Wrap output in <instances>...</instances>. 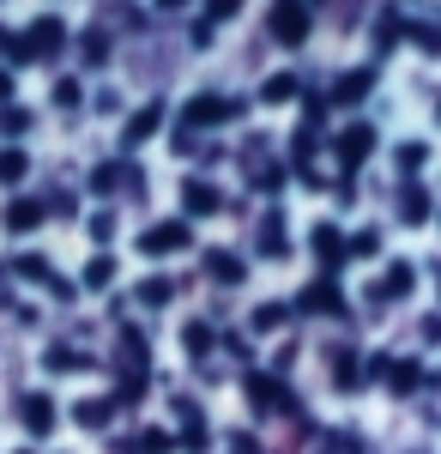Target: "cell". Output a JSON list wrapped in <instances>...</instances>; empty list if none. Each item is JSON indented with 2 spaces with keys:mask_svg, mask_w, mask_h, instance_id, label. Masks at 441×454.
Here are the masks:
<instances>
[{
  "mask_svg": "<svg viewBox=\"0 0 441 454\" xmlns=\"http://www.w3.org/2000/svg\"><path fill=\"white\" fill-rule=\"evenodd\" d=\"M182 207L188 212H218V188L200 182V176H188V182H182Z\"/></svg>",
  "mask_w": 441,
  "mask_h": 454,
  "instance_id": "5bb4252c",
  "label": "cell"
},
{
  "mask_svg": "<svg viewBox=\"0 0 441 454\" xmlns=\"http://www.w3.org/2000/svg\"><path fill=\"white\" fill-rule=\"evenodd\" d=\"M260 254H272V261L284 254V218H278V212L260 218Z\"/></svg>",
  "mask_w": 441,
  "mask_h": 454,
  "instance_id": "e0dca14e",
  "label": "cell"
},
{
  "mask_svg": "<svg viewBox=\"0 0 441 454\" xmlns=\"http://www.w3.org/2000/svg\"><path fill=\"white\" fill-rule=\"evenodd\" d=\"M399 36H406V19H399V12H381V25H375V49H393Z\"/></svg>",
  "mask_w": 441,
  "mask_h": 454,
  "instance_id": "7402d4cb",
  "label": "cell"
},
{
  "mask_svg": "<svg viewBox=\"0 0 441 454\" xmlns=\"http://www.w3.org/2000/svg\"><path fill=\"white\" fill-rule=\"evenodd\" d=\"M91 237H97V243H109V237H115V218H109V212H97V218H91Z\"/></svg>",
  "mask_w": 441,
  "mask_h": 454,
  "instance_id": "e575fe53",
  "label": "cell"
},
{
  "mask_svg": "<svg viewBox=\"0 0 441 454\" xmlns=\"http://www.w3.org/2000/svg\"><path fill=\"white\" fill-rule=\"evenodd\" d=\"M272 36H278L284 49H297L308 36V6L303 0H278V6H272Z\"/></svg>",
  "mask_w": 441,
  "mask_h": 454,
  "instance_id": "7a4b0ae2",
  "label": "cell"
},
{
  "mask_svg": "<svg viewBox=\"0 0 441 454\" xmlns=\"http://www.w3.org/2000/svg\"><path fill=\"white\" fill-rule=\"evenodd\" d=\"M375 248H381L375 231H357V237H351V254H375Z\"/></svg>",
  "mask_w": 441,
  "mask_h": 454,
  "instance_id": "836d02e7",
  "label": "cell"
},
{
  "mask_svg": "<svg viewBox=\"0 0 441 454\" xmlns=\"http://www.w3.org/2000/svg\"><path fill=\"white\" fill-rule=\"evenodd\" d=\"M43 364H49V370H91V357H79V351H49Z\"/></svg>",
  "mask_w": 441,
  "mask_h": 454,
  "instance_id": "f546056e",
  "label": "cell"
},
{
  "mask_svg": "<svg viewBox=\"0 0 441 454\" xmlns=\"http://www.w3.org/2000/svg\"><path fill=\"white\" fill-rule=\"evenodd\" d=\"M43 218H49V207H43V200H12V207H6V231H12V237H25V231H36V224H43Z\"/></svg>",
  "mask_w": 441,
  "mask_h": 454,
  "instance_id": "7c38bea8",
  "label": "cell"
},
{
  "mask_svg": "<svg viewBox=\"0 0 441 454\" xmlns=\"http://www.w3.org/2000/svg\"><path fill=\"white\" fill-rule=\"evenodd\" d=\"M272 327H284V303H267V309H254V333H272Z\"/></svg>",
  "mask_w": 441,
  "mask_h": 454,
  "instance_id": "f1b7e54d",
  "label": "cell"
},
{
  "mask_svg": "<svg viewBox=\"0 0 441 454\" xmlns=\"http://www.w3.org/2000/svg\"><path fill=\"white\" fill-rule=\"evenodd\" d=\"M369 85H375V73H369V67L344 73L339 85H333V104H363V98H369Z\"/></svg>",
  "mask_w": 441,
  "mask_h": 454,
  "instance_id": "4fadbf2b",
  "label": "cell"
},
{
  "mask_svg": "<svg viewBox=\"0 0 441 454\" xmlns=\"http://www.w3.org/2000/svg\"><path fill=\"white\" fill-rule=\"evenodd\" d=\"M297 303H303V309H314V315H344V297H339V285H333V279H314Z\"/></svg>",
  "mask_w": 441,
  "mask_h": 454,
  "instance_id": "ba28073f",
  "label": "cell"
},
{
  "mask_svg": "<svg viewBox=\"0 0 441 454\" xmlns=\"http://www.w3.org/2000/svg\"><path fill=\"white\" fill-rule=\"evenodd\" d=\"M333 382H339V387H357V382H363V370H357V357H351V351H339V357H333Z\"/></svg>",
  "mask_w": 441,
  "mask_h": 454,
  "instance_id": "484cf974",
  "label": "cell"
},
{
  "mask_svg": "<svg viewBox=\"0 0 441 454\" xmlns=\"http://www.w3.org/2000/svg\"><path fill=\"white\" fill-rule=\"evenodd\" d=\"M188 243H194V237H188V224H182V218H170V224H151V231L139 237V248H145V254H182Z\"/></svg>",
  "mask_w": 441,
  "mask_h": 454,
  "instance_id": "3957f363",
  "label": "cell"
},
{
  "mask_svg": "<svg viewBox=\"0 0 441 454\" xmlns=\"http://www.w3.org/2000/svg\"><path fill=\"white\" fill-rule=\"evenodd\" d=\"M109 279H115V261H109V254H97V261L85 267V285H91V291H103Z\"/></svg>",
  "mask_w": 441,
  "mask_h": 454,
  "instance_id": "83f0119b",
  "label": "cell"
},
{
  "mask_svg": "<svg viewBox=\"0 0 441 454\" xmlns=\"http://www.w3.org/2000/svg\"><path fill=\"white\" fill-rule=\"evenodd\" d=\"M333 152H339L344 170H357V164H363V158L375 152V128H363V121H357V128H344L339 140H333Z\"/></svg>",
  "mask_w": 441,
  "mask_h": 454,
  "instance_id": "8992f818",
  "label": "cell"
},
{
  "mask_svg": "<svg viewBox=\"0 0 441 454\" xmlns=\"http://www.w3.org/2000/svg\"><path fill=\"white\" fill-rule=\"evenodd\" d=\"M79 49H85V61L97 67L103 55H109V36H103V31H85V43H79Z\"/></svg>",
  "mask_w": 441,
  "mask_h": 454,
  "instance_id": "4dcf8cb0",
  "label": "cell"
},
{
  "mask_svg": "<svg viewBox=\"0 0 441 454\" xmlns=\"http://www.w3.org/2000/svg\"><path fill=\"white\" fill-rule=\"evenodd\" d=\"M423 158H429V152H423V145H399V164H406V170H417V164H423Z\"/></svg>",
  "mask_w": 441,
  "mask_h": 454,
  "instance_id": "74e56055",
  "label": "cell"
},
{
  "mask_svg": "<svg viewBox=\"0 0 441 454\" xmlns=\"http://www.w3.org/2000/svg\"><path fill=\"white\" fill-rule=\"evenodd\" d=\"M25 170H31V158H25L19 145H6V152H0V182H25Z\"/></svg>",
  "mask_w": 441,
  "mask_h": 454,
  "instance_id": "ffe728a7",
  "label": "cell"
},
{
  "mask_svg": "<svg viewBox=\"0 0 441 454\" xmlns=\"http://www.w3.org/2000/svg\"><path fill=\"white\" fill-rule=\"evenodd\" d=\"M182 340H188V351H194V357H200V351H212V327H200V321H194V327H188V333H182Z\"/></svg>",
  "mask_w": 441,
  "mask_h": 454,
  "instance_id": "1f68e13d",
  "label": "cell"
},
{
  "mask_svg": "<svg viewBox=\"0 0 441 454\" xmlns=\"http://www.w3.org/2000/svg\"><path fill=\"white\" fill-rule=\"evenodd\" d=\"M242 104H230V98H194V104L182 109V121L188 128H218V121H230Z\"/></svg>",
  "mask_w": 441,
  "mask_h": 454,
  "instance_id": "5b68a950",
  "label": "cell"
},
{
  "mask_svg": "<svg viewBox=\"0 0 441 454\" xmlns=\"http://www.w3.org/2000/svg\"><path fill=\"white\" fill-rule=\"evenodd\" d=\"M297 91H303V85H297V79H290V73H272L267 85H260V98H267V104H290V98H297Z\"/></svg>",
  "mask_w": 441,
  "mask_h": 454,
  "instance_id": "d6986e66",
  "label": "cell"
},
{
  "mask_svg": "<svg viewBox=\"0 0 441 454\" xmlns=\"http://www.w3.org/2000/svg\"><path fill=\"white\" fill-rule=\"evenodd\" d=\"M0 98H12V73L0 67Z\"/></svg>",
  "mask_w": 441,
  "mask_h": 454,
  "instance_id": "f35d334b",
  "label": "cell"
},
{
  "mask_svg": "<svg viewBox=\"0 0 441 454\" xmlns=\"http://www.w3.org/2000/svg\"><path fill=\"white\" fill-rule=\"evenodd\" d=\"M19 273H25V279H55V273H49V261H36V254L19 261Z\"/></svg>",
  "mask_w": 441,
  "mask_h": 454,
  "instance_id": "d6a6232c",
  "label": "cell"
},
{
  "mask_svg": "<svg viewBox=\"0 0 441 454\" xmlns=\"http://www.w3.org/2000/svg\"><path fill=\"white\" fill-rule=\"evenodd\" d=\"M128 164H97V170H91V188H97V194H109V188H121V182H128Z\"/></svg>",
  "mask_w": 441,
  "mask_h": 454,
  "instance_id": "44dd1931",
  "label": "cell"
},
{
  "mask_svg": "<svg viewBox=\"0 0 441 454\" xmlns=\"http://www.w3.org/2000/svg\"><path fill=\"white\" fill-rule=\"evenodd\" d=\"M109 412H115V406H109V400H85V406H79V412H73V419L85 424V430H103V424H109Z\"/></svg>",
  "mask_w": 441,
  "mask_h": 454,
  "instance_id": "603a6c76",
  "label": "cell"
},
{
  "mask_svg": "<svg viewBox=\"0 0 441 454\" xmlns=\"http://www.w3.org/2000/svg\"><path fill=\"white\" fill-rule=\"evenodd\" d=\"M248 400H254V406H267V412H290V394L272 382V376H248Z\"/></svg>",
  "mask_w": 441,
  "mask_h": 454,
  "instance_id": "8fae6325",
  "label": "cell"
},
{
  "mask_svg": "<svg viewBox=\"0 0 441 454\" xmlns=\"http://www.w3.org/2000/svg\"><path fill=\"white\" fill-rule=\"evenodd\" d=\"M55 104H61V109L79 104V85H73V79H61V85H55Z\"/></svg>",
  "mask_w": 441,
  "mask_h": 454,
  "instance_id": "d590c367",
  "label": "cell"
},
{
  "mask_svg": "<svg viewBox=\"0 0 441 454\" xmlns=\"http://www.w3.org/2000/svg\"><path fill=\"white\" fill-rule=\"evenodd\" d=\"M19 419H25V430H31V436H49V430H55V400H49V394H25Z\"/></svg>",
  "mask_w": 441,
  "mask_h": 454,
  "instance_id": "52a82bcc",
  "label": "cell"
},
{
  "mask_svg": "<svg viewBox=\"0 0 441 454\" xmlns=\"http://www.w3.org/2000/svg\"><path fill=\"white\" fill-rule=\"evenodd\" d=\"M158 128H164V104H145V109L134 115V121L121 128V140H128V145H145L151 134H158Z\"/></svg>",
  "mask_w": 441,
  "mask_h": 454,
  "instance_id": "30bf717a",
  "label": "cell"
},
{
  "mask_svg": "<svg viewBox=\"0 0 441 454\" xmlns=\"http://www.w3.org/2000/svg\"><path fill=\"white\" fill-rule=\"evenodd\" d=\"M236 6H242V0H205V19H230Z\"/></svg>",
  "mask_w": 441,
  "mask_h": 454,
  "instance_id": "8d00e7d4",
  "label": "cell"
},
{
  "mask_svg": "<svg viewBox=\"0 0 441 454\" xmlns=\"http://www.w3.org/2000/svg\"><path fill=\"white\" fill-rule=\"evenodd\" d=\"M170 297H175L170 279H145L139 285V303H145V309H158V303H170Z\"/></svg>",
  "mask_w": 441,
  "mask_h": 454,
  "instance_id": "cb8c5ba5",
  "label": "cell"
},
{
  "mask_svg": "<svg viewBox=\"0 0 441 454\" xmlns=\"http://www.w3.org/2000/svg\"><path fill=\"white\" fill-rule=\"evenodd\" d=\"M411 285H417V273H411L406 261H393L387 279H381V297H411Z\"/></svg>",
  "mask_w": 441,
  "mask_h": 454,
  "instance_id": "ac0fdd59",
  "label": "cell"
},
{
  "mask_svg": "<svg viewBox=\"0 0 441 454\" xmlns=\"http://www.w3.org/2000/svg\"><path fill=\"white\" fill-rule=\"evenodd\" d=\"M158 6H170V12H175V6H188V0H158Z\"/></svg>",
  "mask_w": 441,
  "mask_h": 454,
  "instance_id": "ab89813d",
  "label": "cell"
},
{
  "mask_svg": "<svg viewBox=\"0 0 441 454\" xmlns=\"http://www.w3.org/2000/svg\"><path fill=\"white\" fill-rule=\"evenodd\" d=\"M134 449H139V454H170V449H175V436H170V430H139Z\"/></svg>",
  "mask_w": 441,
  "mask_h": 454,
  "instance_id": "d4e9b609",
  "label": "cell"
},
{
  "mask_svg": "<svg viewBox=\"0 0 441 454\" xmlns=\"http://www.w3.org/2000/svg\"><path fill=\"white\" fill-rule=\"evenodd\" d=\"M375 376L393 387V394H411V387L423 382V370H417V357H375Z\"/></svg>",
  "mask_w": 441,
  "mask_h": 454,
  "instance_id": "277c9868",
  "label": "cell"
},
{
  "mask_svg": "<svg viewBox=\"0 0 441 454\" xmlns=\"http://www.w3.org/2000/svg\"><path fill=\"white\" fill-rule=\"evenodd\" d=\"M399 218H406V224H423V218H429V194H423L417 182H406V194H399Z\"/></svg>",
  "mask_w": 441,
  "mask_h": 454,
  "instance_id": "2e32d148",
  "label": "cell"
},
{
  "mask_svg": "<svg viewBox=\"0 0 441 454\" xmlns=\"http://www.w3.org/2000/svg\"><path fill=\"white\" fill-rule=\"evenodd\" d=\"M61 43H67V25L61 19H36L25 36L0 31V55H12V61H49V55H61Z\"/></svg>",
  "mask_w": 441,
  "mask_h": 454,
  "instance_id": "6da1fadb",
  "label": "cell"
},
{
  "mask_svg": "<svg viewBox=\"0 0 441 454\" xmlns=\"http://www.w3.org/2000/svg\"><path fill=\"white\" fill-rule=\"evenodd\" d=\"M308 248H314V261H321V267H339V261H344V237H339V224H314Z\"/></svg>",
  "mask_w": 441,
  "mask_h": 454,
  "instance_id": "9c48e42d",
  "label": "cell"
},
{
  "mask_svg": "<svg viewBox=\"0 0 441 454\" xmlns=\"http://www.w3.org/2000/svg\"><path fill=\"white\" fill-rule=\"evenodd\" d=\"M205 273H212L218 285H236L242 279V261L230 254V248H205Z\"/></svg>",
  "mask_w": 441,
  "mask_h": 454,
  "instance_id": "9a60e30c",
  "label": "cell"
},
{
  "mask_svg": "<svg viewBox=\"0 0 441 454\" xmlns=\"http://www.w3.org/2000/svg\"><path fill=\"white\" fill-rule=\"evenodd\" d=\"M25 128H31V115H25L19 104H6V109H0V134H6V140H19Z\"/></svg>",
  "mask_w": 441,
  "mask_h": 454,
  "instance_id": "4316f807",
  "label": "cell"
}]
</instances>
